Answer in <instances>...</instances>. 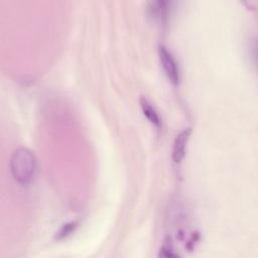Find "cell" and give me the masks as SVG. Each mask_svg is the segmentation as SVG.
<instances>
[{"label": "cell", "instance_id": "1", "mask_svg": "<svg viewBox=\"0 0 258 258\" xmlns=\"http://www.w3.org/2000/svg\"><path fill=\"white\" fill-rule=\"evenodd\" d=\"M10 170L14 180L20 185L32 182L36 172V158L26 147L16 148L10 158Z\"/></svg>", "mask_w": 258, "mask_h": 258}, {"label": "cell", "instance_id": "2", "mask_svg": "<svg viewBox=\"0 0 258 258\" xmlns=\"http://www.w3.org/2000/svg\"><path fill=\"white\" fill-rule=\"evenodd\" d=\"M158 56L160 64L168 81L172 85L177 86L179 84V69L172 53L165 46L159 45Z\"/></svg>", "mask_w": 258, "mask_h": 258}, {"label": "cell", "instance_id": "3", "mask_svg": "<svg viewBox=\"0 0 258 258\" xmlns=\"http://www.w3.org/2000/svg\"><path fill=\"white\" fill-rule=\"evenodd\" d=\"M190 128H186L183 129L181 132H179L173 142V146H172V160L174 163H179L184 155H185V149H186V144L187 141L189 139V135H190Z\"/></svg>", "mask_w": 258, "mask_h": 258}, {"label": "cell", "instance_id": "4", "mask_svg": "<svg viewBox=\"0 0 258 258\" xmlns=\"http://www.w3.org/2000/svg\"><path fill=\"white\" fill-rule=\"evenodd\" d=\"M140 107H141L143 115L147 118V120L154 126L159 127L161 124L160 117H159L157 111L155 110V108L145 97L140 98Z\"/></svg>", "mask_w": 258, "mask_h": 258}, {"label": "cell", "instance_id": "5", "mask_svg": "<svg viewBox=\"0 0 258 258\" xmlns=\"http://www.w3.org/2000/svg\"><path fill=\"white\" fill-rule=\"evenodd\" d=\"M151 7L149 8L151 11V15L154 18L161 19L165 17L166 15V8H165V2L157 1V2H151L150 3Z\"/></svg>", "mask_w": 258, "mask_h": 258}, {"label": "cell", "instance_id": "6", "mask_svg": "<svg viewBox=\"0 0 258 258\" xmlns=\"http://www.w3.org/2000/svg\"><path fill=\"white\" fill-rule=\"evenodd\" d=\"M73 225H74L73 223H72V224H70V225H66L64 227H62L61 231H60L58 234H61V236H66V235L70 234V233L72 232V230L74 229V227H72Z\"/></svg>", "mask_w": 258, "mask_h": 258}]
</instances>
